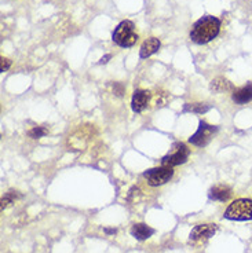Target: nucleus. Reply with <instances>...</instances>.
Masks as SVG:
<instances>
[{
  "label": "nucleus",
  "mask_w": 252,
  "mask_h": 253,
  "mask_svg": "<svg viewBox=\"0 0 252 253\" xmlns=\"http://www.w3.org/2000/svg\"><path fill=\"white\" fill-rule=\"evenodd\" d=\"M219 31H221V19L212 15H205L192 26L190 39L197 44H207L219 35Z\"/></svg>",
  "instance_id": "nucleus-1"
},
{
  "label": "nucleus",
  "mask_w": 252,
  "mask_h": 253,
  "mask_svg": "<svg viewBox=\"0 0 252 253\" xmlns=\"http://www.w3.org/2000/svg\"><path fill=\"white\" fill-rule=\"evenodd\" d=\"M112 40L116 44L123 48L133 47L138 40V33L135 32V25L131 21H121L119 25L114 28Z\"/></svg>",
  "instance_id": "nucleus-2"
},
{
  "label": "nucleus",
  "mask_w": 252,
  "mask_h": 253,
  "mask_svg": "<svg viewBox=\"0 0 252 253\" xmlns=\"http://www.w3.org/2000/svg\"><path fill=\"white\" fill-rule=\"evenodd\" d=\"M223 216L229 220H252V200H247V198L236 200L227 207Z\"/></svg>",
  "instance_id": "nucleus-3"
},
{
  "label": "nucleus",
  "mask_w": 252,
  "mask_h": 253,
  "mask_svg": "<svg viewBox=\"0 0 252 253\" xmlns=\"http://www.w3.org/2000/svg\"><path fill=\"white\" fill-rule=\"evenodd\" d=\"M174 176V171L171 167H158V168H151L149 171H146L144 173V177L148 180V183L156 187V186H161L165 184L167 182H170L171 177Z\"/></svg>",
  "instance_id": "nucleus-4"
},
{
  "label": "nucleus",
  "mask_w": 252,
  "mask_h": 253,
  "mask_svg": "<svg viewBox=\"0 0 252 253\" xmlns=\"http://www.w3.org/2000/svg\"><path fill=\"white\" fill-rule=\"evenodd\" d=\"M172 149H174L172 153L164 156L163 160H161V165H164V167H171V168H172V167H175V165H181L188 161L190 152L189 149L186 147V145H183V143H175Z\"/></svg>",
  "instance_id": "nucleus-5"
},
{
  "label": "nucleus",
  "mask_w": 252,
  "mask_h": 253,
  "mask_svg": "<svg viewBox=\"0 0 252 253\" xmlns=\"http://www.w3.org/2000/svg\"><path fill=\"white\" fill-rule=\"evenodd\" d=\"M216 131H218V126H209L205 121H200L199 129L196 131L195 135L190 136L189 142L192 145L202 147V146L208 145V142L212 139V136H214Z\"/></svg>",
  "instance_id": "nucleus-6"
},
{
  "label": "nucleus",
  "mask_w": 252,
  "mask_h": 253,
  "mask_svg": "<svg viewBox=\"0 0 252 253\" xmlns=\"http://www.w3.org/2000/svg\"><path fill=\"white\" fill-rule=\"evenodd\" d=\"M216 224H199L196 226L189 235V241L192 244H202L208 241L216 233Z\"/></svg>",
  "instance_id": "nucleus-7"
},
{
  "label": "nucleus",
  "mask_w": 252,
  "mask_h": 253,
  "mask_svg": "<svg viewBox=\"0 0 252 253\" xmlns=\"http://www.w3.org/2000/svg\"><path fill=\"white\" fill-rule=\"evenodd\" d=\"M151 99V92L145 89H137L133 95V101H131V108L135 113H141L148 108V103Z\"/></svg>",
  "instance_id": "nucleus-8"
},
{
  "label": "nucleus",
  "mask_w": 252,
  "mask_h": 253,
  "mask_svg": "<svg viewBox=\"0 0 252 253\" xmlns=\"http://www.w3.org/2000/svg\"><path fill=\"white\" fill-rule=\"evenodd\" d=\"M160 40L156 38H151L148 39L144 42V44L141 45V50H139V57L142 58V59H145V58H149L153 54H156L158 50H160Z\"/></svg>",
  "instance_id": "nucleus-9"
},
{
  "label": "nucleus",
  "mask_w": 252,
  "mask_h": 253,
  "mask_svg": "<svg viewBox=\"0 0 252 253\" xmlns=\"http://www.w3.org/2000/svg\"><path fill=\"white\" fill-rule=\"evenodd\" d=\"M232 196V189L227 187L225 184H219V186H215L212 189L209 190V198L214 200V201H227Z\"/></svg>",
  "instance_id": "nucleus-10"
},
{
  "label": "nucleus",
  "mask_w": 252,
  "mask_h": 253,
  "mask_svg": "<svg viewBox=\"0 0 252 253\" xmlns=\"http://www.w3.org/2000/svg\"><path fill=\"white\" fill-rule=\"evenodd\" d=\"M233 101L237 105H246L252 101V84H247L246 87L236 89L233 92Z\"/></svg>",
  "instance_id": "nucleus-11"
},
{
  "label": "nucleus",
  "mask_w": 252,
  "mask_h": 253,
  "mask_svg": "<svg viewBox=\"0 0 252 253\" xmlns=\"http://www.w3.org/2000/svg\"><path fill=\"white\" fill-rule=\"evenodd\" d=\"M131 234H133L134 238H137L138 241H145L154 234V230L144 224V223H137L131 228Z\"/></svg>",
  "instance_id": "nucleus-12"
},
{
  "label": "nucleus",
  "mask_w": 252,
  "mask_h": 253,
  "mask_svg": "<svg viewBox=\"0 0 252 253\" xmlns=\"http://www.w3.org/2000/svg\"><path fill=\"white\" fill-rule=\"evenodd\" d=\"M209 110V106L208 105H204V103H186L185 108H183V112H192V113L202 114Z\"/></svg>",
  "instance_id": "nucleus-13"
},
{
  "label": "nucleus",
  "mask_w": 252,
  "mask_h": 253,
  "mask_svg": "<svg viewBox=\"0 0 252 253\" xmlns=\"http://www.w3.org/2000/svg\"><path fill=\"white\" fill-rule=\"evenodd\" d=\"M211 88L214 91H227V89H232V84L225 79H215L211 84Z\"/></svg>",
  "instance_id": "nucleus-14"
},
{
  "label": "nucleus",
  "mask_w": 252,
  "mask_h": 253,
  "mask_svg": "<svg viewBox=\"0 0 252 253\" xmlns=\"http://www.w3.org/2000/svg\"><path fill=\"white\" fill-rule=\"evenodd\" d=\"M28 135L31 136L32 139H39V138H43L45 135H47V129L45 126H35L28 132Z\"/></svg>",
  "instance_id": "nucleus-15"
},
{
  "label": "nucleus",
  "mask_w": 252,
  "mask_h": 253,
  "mask_svg": "<svg viewBox=\"0 0 252 253\" xmlns=\"http://www.w3.org/2000/svg\"><path fill=\"white\" fill-rule=\"evenodd\" d=\"M14 201V198H13V193H7L6 196L3 197V200H1V208L4 209L7 208L10 204L13 203Z\"/></svg>",
  "instance_id": "nucleus-16"
},
{
  "label": "nucleus",
  "mask_w": 252,
  "mask_h": 253,
  "mask_svg": "<svg viewBox=\"0 0 252 253\" xmlns=\"http://www.w3.org/2000/svg\"><path fill=\"white\" fill-rule=\"evenodd\" d=\"M10 65H11V61H10V59L1 58V66H0V70H1V72H6V70L10 68Z\"/></svg>",
  "instance_id": "nucleus-17"
},
{
  "label": "nucleus",
  "mask_w": 252,
  "mask_h": 253,
  "mask_svg": "<svg viewBox=\"0 0 252 253\" xmlns=\"http://www.w3.org/2000/svg\"><path fill=\"white\" fill-rule=\"evenodd\" d=\"M110 58H112V55H110V54H107V55H105V57L101 58V61H100V63H106L107 61L110 59Z\"/></svg>",
  "instance_id": "nucleus-18"
},
{
  "label": "nucleus",
  "mask_w": 252,
  "mask_h": 253,
  "mask_svg": "<svg viewBox=\"0 0 252 253\" xmlns=\"http://www.w3.org/2000/svg\"><path fill=\"white\" fill-rule=\"evenodd\" d=\"M105 233H107V234H116V230H109V228H105Z\"/></svg>",
  "instance_id": "nucleus-19"
}]
</instances>
